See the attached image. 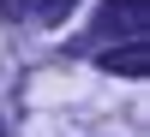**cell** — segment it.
<instances>
[{
	"instance_id": "cell-3",
	"label": "cell",
	"mask_w": 150,
	"mask_h": 137,
	"mask_svg": "<svg viewBox=\"0 0 150 137\" xmlns=\"http://www.w3.org/2000/svg\"><path fill=\"white\" fill-rule=\"evenodd\" d=\"M6 18H48V0H0Z\"/></svg>"
},
{
	"instance_id": "cell-5",
	"label": "cell",
	"mask_w": 150,
	"mask_h": 137,
	"mask_svg": "<svg viewBox=\"0 0 150 137\" xmlns=\"http://www.w3.org/2000/svg\"><path fill=\"white\" fill-rule=\"evenodd\" d=\"M0 137H6V125H0Z\"/></svg>"
},
{
	"instance_id": "cell-2",
	"label": "cell",
	"mask_w": 150,
	"mask_h": 137,
	"mask_svg": "<svg viewBox=\"0 0 150 137\" xmlns=\"http://www.w3.org/2000/svg\"><path fill=\"white\" fill-rule=\"evenodd\" d=\"M96 66L114 72V78H144V72H150V42H144V36H126L120 48H102Z\"/></svg>"
},
{
	"instance_id": "cell-1",
	"label": "cell",
	"mask_w": 150,
	"mask_h": 137,
	"mask_svg": "<svg viewBox=\"0 0 150 137\" xmlns=\"http://www.w3.org/2000/svg\"><path fill=\"white\" fill-rule=\"evenodd\" d=\"M144 24H150V6H144V0H108V6L96 12V30L114 36V42H120V36H144Z\"/></svg>"
},
{
	"instance_id": "cell-4",
	"label": "cell",
	"mask_w": 150,
	"mask_h": 137,
	"mask_svg": "<svg viewBox=\"0 0 150 137\" xmlns=\"http://www.w3.org/2000/svg\"><path fill=\"white\" fill-rule=\"evenodd\" d=\"M72 6V0H48V18H60V12H66Z\"/></svg>"
}]
</instances>
